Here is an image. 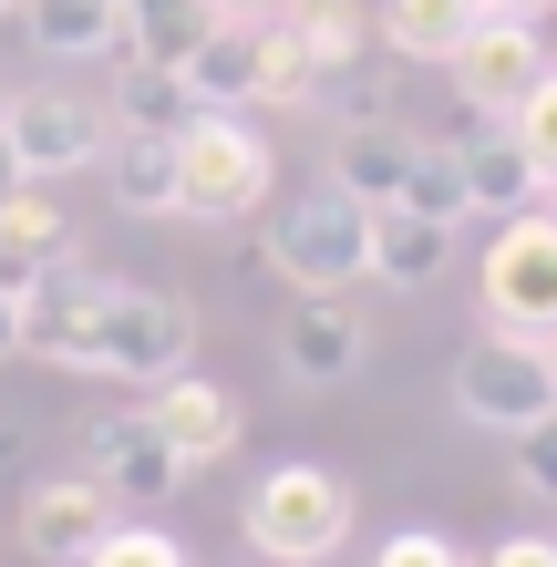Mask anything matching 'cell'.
<instances>
[{
    "label": "cell",
    "instance_id": "6da1fadb",
    "mask_svg": "<svg viewBox=\"0 0 557 567\" xmlns=\"http://www.w3.org/2000/svg\"><path fill=\"white\" fill-rule=\"evenodd\" d=\"M269 186H279V155L248 114H196L176 135V217L186 227H238L269 207Z\"/></svg>",
    "mask_w": 557,
    "mask_h": 567
},
{
    "label": "cell",
    "instance_id": "7a4b0ae2",
    "mask_svg": "<svg viewBox=\"0 0 557 567\" xmlns=\"http://www.w3.org/2000/svg\"><path fill=\"white\" fill-rule=\"evenodd\" d=\"M351 475H331V464H269V475L248 485V547L269 567H320L351 547Z\"/></svg>",
    "mask_w": 557,
    "mask_h": 567
},
{
    "label": "cell",
    "instance_id": "3957f363",
    "mask_svg": "<svg viewBox=\"0 0 557 567\" xmlns=\"http://www.w3.org/2000/svg\"><path fill=\"white\" fill-rule=\"evenodd\" d=\"M475 299H485V330H506V341H537V351L557 341V207L496 217Z\"/></svg>",
    "mask_w": 557,
    "mask_h": 567
},
{
    "label": "cell",
    "instance_id": "277c9868",
    "mask_svg": "<svg viewBox=\"0 0 557 567\" xmlns=\"http://www.w3.org/2000/svg\"><path fill=\"white\" fill-rule=\"evenodd\" d=\"M196 299H176V289H104V310H93V372L104 382H176V372H196Z\"/></svg>",
    "mask_w": 557,
    "mask_h": 567
},
{
    "label": "cell",
    "instance_id": "5b68a950",
    "mask_svg": "<svg viewBox=\"0 0 557 567\" xmlns=\"http://www.w3.org/2000/svg\"><path fill=\"white\" fill-rule=\"evenodd\" d=\"M0 145L21 155L31 186H62L83 165H104L114 114H104V93H73V83H11L0 93Z\"/></svg>",
    "mask_w": 557,
    "mask_h": 567
},
{
    "label": "cell",
    "instance_id": "8992f818",
    "mask_svg": "<svg viewBox=\"0 0 557 567\" xmlns=\"http://www.w3.org/2000/svg\"><path fill=\"white\" fill-rule=\"evenodd\" d=\"M258 258L289 289H351V279H372V207H351L341 186H310V196H289L269 217Z\"/></svg>",
    "mask_w": 557,
    "mask_h": 567
},
{
    "label": "cell",
    "instance_id": "52a82bcc",
    "mask_svg": "<svg viewBox=\"0 0 557 567\" xmlns=\"http://www.w3.org/2000/svg\"><path fill=\"white\" fill-rule=\"evenodd\" d=\"M454 413L475 433H527L557 413V361L537 341H506V330H485V341L454 361Z\"/></svg>",
    "mask_w": 557,
    "mask_h": 567
},
{
    "label": "cell",
    "instance_id": "ba28073f",
    "mask_svg": "<svg viewBox=\"0 0 557 567\" xmlns=\"http://www.w3.org/2000/svg\"><path fill=\"white\" fill-rule=\"evenodd\" d=\"M269 351H279V372L300 382V392H331V382H351V372L372 361V320L351 310L341 289H300V299L279 310Z\"/></svg>",
    "mask_w": 557,
    "mask_h": 567
},
{
    "label": "cell",
    "instance_id": "9c48e42d",
    "mask_svg": "<svg viewBox=\"0 0 557 567\" xmlns=\"http://www.w3.org/2000/svg\"><path fill=\"white\" fill-rule=\"evenodd\" d=\"M114 526H124V516H114V495L93 485V475H31L11 537H21V557H42V567H83Z\"/></svg>",
    "mask_w": 557,
    "mask_h": 567
},
{
    "label": "cell",
    "instance_id": "30bf717a",
    "mask_svg": "<svg viewBox=\"0 0 557 567\" xmlns=\"http://www.w3.org/2000/svg\"><path fill=\"white\" fill-rule=\"evenodd\" d=\"M444 73H454V93H465V114L506 124V114L557 73V62H547V31H537V21H475V42L454 52Z\"/></svg>",
    "mask_w": 557,
    "mask_h": 567
},
{
    "label": "cell",
    "instance_id": "8fae6325",
    "mask_svg": "<svg viewBox=\"0 0 557 567\" xmlns=\"http://www.w3.org/2000/svg\"><path fill=\"white\" fill-rule=\"evenodd\" d=\"M83 475L104 485L114 506H124V495H135V506H166V495H186V464L166 454V433L145 423V403H135V413H93V423H83Z\"/></svg>",
    "mask_w": 557,
    "mask_h": 567
},
{
    "label": "cell",
    "instance_id": "7c38bea8",
    "mask_svg": "<svg viewBox=\"0 0 557 567\" xmlns=\"http://www.w3.org/2000/svg\"><path fill=\"white\" fill-rule=\"evenodd\" d=\"M104 269L93 258H62V269H42L21 289V351L62 361V372H93V310H104Z\"/></svg>",
    "mask_w": 557,
    "mask_h": 567
},
{
    "label": "cell",
    "instance_id": "4fadbf2b",
    "mask_svg": "<svg viewBox=\"0 0 557 567\" xmlns=\"http://www.w3.org/2000/svg\"><path fill=\"white\" fill-rule=\"evenodd\" d=\"M145 423L166 433V454L186 464V475H196V464H227V454H238V433H248L238 392H227V382H207V372H176V382H155Z\"/></svg>",
    "mask_w": 557,
    "mask_h": 567
},
{
    "label": "cell",
    "instance_id": "5bb4252c",
    "mask_svg": "<svg viewBox=\"0 0 557 567\" xmlns=\"http://www.w3.org/2000/svg\"><path fill=\"white\" fill-rule=\"evenodd\" d=\"M124 31H135L124 0H21L31 62H124Z\"/></svg>",
    "mask_w": 557,
    "mask_h": 567
},
{
    "label": "cell",
    "instance_id": "9a60e30c",
    "mask_svg": "<svg viewBox=\"0 0 557 567\" xmlns=\"http://www.w3.org/2000/svg\"><path fill=\"white\" fill-rule=\"evenodd\" d=\"M454 165H465V217H527V207H547L537 155L516 145L506 124H475V135L454 145Z\"/></svg>",
    "mask_w": 557,
    "mask_h": 567
},
{
    "label": "cell",
    "instance_id": "2e32d148",
    "mask_svg": "<svg viewBox=\"0 0 557 567\" xmlns=\"http://www.w3.org/2000/svg\"><path fill=\"white\" fill-rule=\"evenodd\" d=\"M413 145H423L413 124H362V135H341V145H331V186L351 196V207H372V217H382V207H403Z\"/></svg>",
    "mask_w": 557,
    "mask_h": 567
},
{
    "label": "cell",
    "instance_id": "e0dca14e",
    "mask_svg": "<svg viewBox=\"0 0 557 567\" xmlns=\"http://www.w3.org/2000/svg\"><path fill=\"white\" fill-rule=\"evenodd\" d=\"M104 114H114V135H155V145H176L207 104L186 93V73H166V62H135V52H124V73H114V93H104Z\"/></svg>",
    "mask_w": 557,
    "mask_h": 567
},
{
    "label": "cell",
    "instance_id": "ac0fdd59",
    "mask_svg": "<svg viewBox=\"0 0 557 567\" xmlns=\"http://www.w3.org/2000/svg\"><path fill=\"white\" fill-rule=\"evenodd\" d=\"M475 21H485L475 0H382V11H372V42H382V52H403V62H434V73H444V62L475 42Z\"/></svg>",
    "mask_w": 557,
    "mask_h": 567
},
{
    "label": "cell",
    "instance_id": "d6986e66",
    "mask_svg": "<svg viewBox=\"0 0 557 567\" xmlns=\"http://www.w3.org/2000/svg\"><path fill=\"white\" fill-rule=\"evenodd\" d=\"M73 258V227H62L52 186H21L11 207H0V289H31L42 269H62Z\"/></svg>",
    "mask_w": 557,
    "mask_h": 567
},
{
    "label": "cell",
    "instance_id": "ffe728a7",
    "mask_svg": "<svg viewBox=\"0 0 557 567\" xmlns=\"http://www.w3.org/2000/svg\"><path fill=\"white\" fill-rule=\"evenodd\" d=\"M186 93L207 114H258V21H217L186 62Z\"/></svg>",
    "mask_w": 557,
    "mask_h": 567
},
{
    "label": "cell",
    "instance_id": "44dd1931",
    "mask_svg": "<svg viewBox=\"0 0 557 567\" xmlns=\"http://www.w3.org/2000/svg\"><path fill=\"white\" fill-rule=\"evenodd\" d=\"M444 269H454V227L413 217V207H382L372 217V279L382 289H434Z\"/></svg>",
    "mask_w": 557,
    "mask_h": 567
},
{
    "label": "cell",
    "instance_id": "7402d4cb",
    "mask_svg": "<svg viewBox=\"0 0 557 567\" xmlns=\"http://www.w3.org/2000/svg\"><path fill=\"white\" fill-rule=\"evenodd\" d=\"M104 196L124 217H176V145H155V135H114L104 145Z\"/></svg>",
    "mask_w": 557,
    "mask_h": 567
},
{
    "label": "cell",
    "instance_id": "603a6c76",
    "mask_svg": "<svg viewBox=\"0 0 557 567\" xmlns=\"http://www.w3.org/2000/svg\"><path fill=\"white\" fill-rule=\"evenodd\" d=\"M289 31H300V52H310L320 83L351 73V62H372V11H362V0H289Z\"/></svg>",
    "mask_w": 557,
    "mask_h": 567
},
{
    "label": "cell",
    "instance_id": "cb8c5ba5",
    "mask_svg": "<svg viewBox=\"0 0 557 567\" xmlns=\"http://www.w3.org/2000/svg\"><path fill=\"white\" fill-rule=\"evenodd\" d=\"M207 31H217V11H207V0H145V11H135V31H124V52H135V62H166V73H186Z\"/></svg>",
    "mask_w": 557,
    "mask_h": 567
},
{
    "label": "cell",
    "instance_id": "d4e9b609",
    "mask_svg": "<svg viewBox=\"0 0 557 567\" xmlns=\"http://www.w3.org/2000/svg\"><path fill=\"white\" fill-rule=\"evenodd\" d=\"M310 52H300V31H289V11L279 21H258V104L269 114H310Z\"/></svg>",
    "mask_w": 557,
    "mask_h": 567
},
{
    "label": "cell",
    "instance_id": "484cf974",
    "mask_svg": "<svg viewBox=\"0 0 557 567\" xmlns=\"http://www.w3.org/2000/svg\"><path fill=\"white\" fill-rule=\"evenodd\" d=\"M403 207H413V217H434V227H465V165H454V145H434V135L413 145Z\"/></svg>",
    "mask_w": 557,
    "mask_h": 567
},
{
    "label": "cell",
    "instance_id": "4316f807",
    "mask_svg": "<svg viewBox=\"0 0 557 567\" xmlns=\"http://www.w3.org/2000/svg\"><path fill=\"white\" fill-rule=\"evenodd\" d=\"M320 124H341V135H362V124H392V73H372V62H351V73H331L310 93Z\"/></svg>",
    "mask_w": 557,
    "mask_h": 567
},
{
    "label": "cell",
    "instance_id": "83f0119b",
    "mask_svg": "<svg viewBox=\"0 0 557 567\" xmlns=\"http://www.w3.org/2000/svg\"><path fill=\"white\" fill-rule=\"evenodd\" d=\"M506 485L537 495V506H557V413L527 423V433H506Z\"/></svg>",
    "mask_w": 557,
    "mask_h": 567
},
{
    "label": "cell",
    "instance_id": "f1b7e54d",
    "mask_svg": "<svg viewBox=\"0 0 557 567\" xmlns=\"http://www.w3.org/2000/svg\"><path fill=\"white\" fill-rule=\"evenodd\" d=\"M83 567H196V557H186V537H176V526H114V537L93 547Z\"/></svg>",
    "mask_w": 557,
    "mask_h": 567
},
{
    "label": "cell",
    "instance_id": "f546056e",
    "mask_svg": "<svg viewBox=\"0 0 557 567\" xmlns=\"http://www.w3.org/2000/svg\"><path fill=\"white\" fill-rule=\"evenodd\" d=\"M506 135L527 145V155H537V176L557 186V73H547V83H537V93H527L516 114H506Z\"/></svg>",
    "mask_w": 557,
    "mask_h": 567
},
{
    "label": "cell",
    "instance_id": "4dcf8cb0",
    "mask_svg": "<svg viewBox=\"0 0 557 567\" xmlns=\"http://www.w3.org/2000/svg\"><path fill=\"white\" fill-rule=\"evenodd\" d=\"M372 567H465V547L434 537V526H403V537H382V547H372Z\"/></svg>",
    "mask_w": 557,
    "mask_h": 567
},
{
    "label": "cell",
    "instance_id": "1f68e13d",
    "mask_svg": "<svg viewBox=\"0 0 557 567\" xmlns=\"http://www.w3.org/2000/svg\"><path fill=\"white\" fill-rule=\"evenodd\" d=\"M31 464H42V433H31V423H0V475L31 485Z\"/></svg>",
    "mask_w": 557,
    "mask_h": 567
},
{
    "label": "cell",
    "instance_id": "d6a6232c",
    "mask_svg": "<svg viewBox=\"0 0 557 567\" xmlns=\"http://www.w3.org/2000/svg\"><path fill=\"white\" fill-rule=\"evenodd\" d=\"M475 567H557V537H496Z\"/></svg>",
    "mask_w": 557,
    "mask_h": 567
},
{
    "label": "cell",
    "instance_id": "836d02e7",
    "mask_svg": "<svg viewBox=\"0 0 557 567\" xmlns=\"http://www.w3.org/2000/svg\"><path fill=\"white\" fill-rule=\"evenodd\" d=\"M207 11H217V21H279L289 0H207Z\"/></svg>",
    "mask_w": 557,
    "mask_h": 567
},
{
    "label": "cell",
    "instance_id": "e575fe53",
    "mask_svg": "<svg viewBox=\"0 0 557 567\" xmlns=\"http://www.w3.org/2000/svg\"><path fill=\"white\" fill-rule=\"evenodd\" d=\"M475 11H485V21H547L557 0H475Z\"/></svg>",
    "mask_w": 557,
    "mask_h": 567
},
{
    "label": "cell",
    "instance_id": "d590c367",
    "mask_svg": "<svg viewBox=\"0 0 557 567\" xmlns=\"http://www.w3.org/2000/svg\"><path fill=\"white\" fill-rule=\"evenodd\" d=\"M21 351V289H0V361Z\"/></svg>",
    "mask_w": 557,
    "mask_h": 567
},
{
    "label": "cell",
    "instance_id": "8d00e7d4",
    "mask_svg": "<svg viewBox=\"0 0 557 567\" xmlns=\"http://www.w3.org/2000/svg\"><path fill=\"white\" fill-rule=\"evenodd\" d=\"M21 186H31V176H21V155H11V145H0V207H11V196H21Z\"/></svg>",
    "mask_w": 557,
    "mask_h": 567
},
{
    "label": "cell",
    "instance_id": "74e56055",
    "mask_svg": "<svg viewBox=\"0 0 557 567\" xmlns=\"http://www.w3.org/2000/svg\"><path fill=\"white\" fill-rule=\"evenodd\" d=\"M124 11H145V0H124Z\"/></svg>",
    "mask_w": 557,
    "mask_h": 567
},
{
    "label": "cell",
    "instance_id": "f35d334b",
    "mask_svg": "<svg viewBox=\"0 0 557 567\" xmlns=\"http://www.w3.org/2000/svg\"><path fill=\"white\" fill-rule=\"evenodd\" d=\"M0 11H21V0H0Z\"/></svg>",
    "mask_w": 557,
    "mask_h": 567
},
{
    "label": "cell",
    "instance_id": "ab89813d",
    "mask_svg": "<svg viewBox=\"0 0 557 567\" xmlns=\"http://www.w3.org/2000/svg\"><path fill=\"white\" fill-rule=\"evenodd\" d=\"M547 207H557V186H547Z\"/></svg>",
    "mask_w": 557,
    "mask_h": 567
},
{
    "label": "cell",
    "instance_id": "60d3db41",
    "mask_svg": "<svg viewBox=\"0 0 557 567\" xmlns=\"http://www.w3.org/2000/svg\"><path fill=\"white\" fill-rule=\"evenodd\" d=\"M547 361H557V341H547Z\"/></svg>",
    "mask_w": 557,
    "mask_h": 567
},
{
    "label": "cell",
    "instance_id": "b9f144b4",
    "mask_svg": "<svg viewBox=\"0 0 557 567\" xmlns=\"http://www.w3.org/2000/svg\"><path fill=\"white\" fill-rule=\"evenodd\" d=\"M0 93H11V83H0Z\"/></svg>",
    "mask_w": 557,
    "mask_h": 567
}]
</instances>
